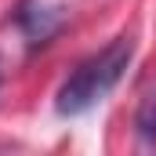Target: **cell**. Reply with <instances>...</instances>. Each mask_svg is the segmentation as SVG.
I'll return each mask as SVG.
<instances>
[{"label": "cell", "instance_id": "obj_2", "mask_svg": "<svg viewBox=\"0 0 156 156\" xmlns=\"http://www.w3.org/2000/svg\"><path fill=\"white\" fill-rule=\"evenodd\" d=\"M15 18H18L22 33L29 37V44H47L62 26V7H47L40 0H26Z\"/></svg>", "mask_w": 156, "mask_h": 156}, {"label": "cell", "instance_id": "obj_3", "mask_svg": "<svg viewBox=\"0 0 156 156\" xmlns=\"http://www.w3.org/2000/svg\"><path fill=\"white\" fill-rule=\"evenodd\" d=\"M134 131H138V138H142L145 145H156V91L142 102L138 120H134Z\"/></svg>", "mask_w": 156, "mask_h": 156}, {"label": "cell", "instance_id": "obj_1", "mask_svg": "<svg viewBox=\"0 0 156 156\" xmlns=\"http://www.w3.org/2000/svg\"><path fill=\"white\" fill-rule=\"evenodd\" d=\"M131 55H134V40L131 37H116L113 44H105L98 55L83 58L76 69L66 76V83L58 87L55 109H58L62 116H80V113L94 109V105L120 83V76L127 73Z\"/></svg>", "mask_w": 156, "mask_h": 156}]
</instances>
